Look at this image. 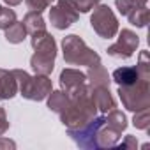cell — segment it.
Listing matches in <instances>:
<instances>
[{"label":"cell","mask_w":150,"mask_h":150,"mask_svg":"<svg viewBox=\"0 0 150 150\" xmlns=\"http://www.w3.org/2000/svg\"><path fill=\"white\" fill-rule=\"evenodd\" d=\"M97 115V106L92 97V87L88 83L69 92V104L58 115L60 122L67 129H76L90 122Z\"/></svg>","instance_id":"6da1fadb"},{"label":"cell","mask_w":150,"mask_h":150,"mask_svg":"<svg viewBox=\"0 0 150 150\" xmlns=\"http://www.w3.org/2000/svg\"><path fill=\"white\" fill-rule=\"evenodd\" d=\"M30 42L35 51L30 57V65H32L34 72L50 76L55 69V58H57V42H55L53 35L48 34L46 30H42V32L32 34Z\"/></svg>","instance_id":"7a4b0ae2"},{"label":"cell","mask_w":150,"mask_h":150,"mask_svg":"<svg viewBox=\"0 0 150 150\" xmlns=\"http://www.w3.org/2000/svg\"><path fill=\"white\" fill-rule=\"evenodd\" d=\"M16 83H18V94L23 99L28 101H44L48 97V94L53 90L51 80L46 74H35V76H30V74L23 69H14L13 71Z\"/></svg>","instance_id":"3957f363"},{"label":"cell","mask_w":150,"mask_h":150,"mask_svg":"<svg viewBox=\"0 0 150 150\" xmlns=\"http://www.w3.org/2000/svg\"><path fill=\"white\" fill-rule=\"evenodd\" d=\"M62 51H64V60L69 65L92 67L101 62V57L94 50H90L80 35H74V34L62 39Z\"/></svg>","instance_id":"277c9868"},{"label":"cell","mask_w":150,"mask_h":150,"mask_svg":"<svg viewBox=\"0 0 150 150\" xmlns=\"http://www.w3.org/2000/svg\"><path fill=\"white\" fill-rule=\"evenodd\" d=\"M118 97L124 108L132 113L150 108V78H139L132 85L118 87Z\"/></svg>","instance_id":"5b68a950"},{"label":"cell","mask_w":150,"mask_h":150,"mask_svg":"<svg viewBox=\"0 0 150 150\" xmlns=\"http://www.w3.org/2000/svg\"><path fill=\"white\" fill-rule=\"evenodd\" d=\"M90 25L94 32L103 39H111L118 32V20L111 11V7L106 4H97L94 7V13L90 16Z\"/></svg>","instance_id":"8992f818"},{"label":"cell","mask_w":150,"mask_h":150,"mask_svg":"<svg viewBox=\"0 0 150 150\" xmlns=\"http://www.w3.org/2000/svg\"><path fill=\"white\" fill-rule=\"evenodd\" d=\"M80 18V11L74 0H57V4L50 9V21L55 28L65 30Z\"/></svg>","instance_id":"52a82bcc"},{"label":"cell","mask_w":150,"mask_h":150,"mask_svg":"<svg viewBox=\"0 0 150 150\" xmlns=\"http://www.w3.org/2000/svg\"><path fill=\"white\" fill-rule=\"evenodd\" d=\"M106 122V117H94L90 122H87L85 125L81 127H76V129H67V134L72 138V141L76 143L78 146L81 148H97L96 145V138H97V132L99 129L104 125Z\"/></svg>","instance_id":"ba28073f"},{"label":"cell","mask_w":150,"mask_h":150,"mask_svg":"<svg viewBox=\"0 0 150 150\" xmlns=\"http://www.w3.org/2000/svg\"><path fill=\"white\" fill-rule=\"evenodd\" d=\"M138 44H139V37L136 35V32H132L129 28H122L120 34H118L117 42L111 44L106 51H108V55H111L115 58H124L125 60V58L132 57V53L136 51Z\"/></svg>","instance_id":"9c48e42d"},{"label":"cell","mask_w":150,"mask_h":150,"mask_svg":"<svg viewBox=\"0 0 150 150\" xmlns=\"http://www.w3.org/2000/svg\"><path fill=\"white\" fill-rule=\"evenodd\" d=\"M60 87L65 94L72 92V90H76L80 88L81 85L87 83V74L78 71V69H64L60 72Z\"/></svg>","instance_id":"30bf717a"},{"label":"cell","mask_w":150,"mask_h":150,"mask_svg":"<svg viewBox=\"0 0 150 150\" xmlns=\"http://www.w3.org/2000/svg\"><path fill=\"white\" fill-rule=\"evenodd\" d=\"M139 78H143L136 65H125V67H118L113 71L111 74V81H115L118 87H125V85H132L136 83Z\"/></svg>","instance_id":"8fae6325"},{"label":"cell","mask_w":150,"mask_h":150,"mask_svg":"<svg viewBox=\"0 0 150 150\" xmlns=\"http://www.w3.org/2000/svg\"><path fill=\"white\" fill-rule=\"evenodd\" d=\"M18 94V83L13 71L0 69V101L13 99Z\"/></svg>","instance_id":"7c38bea8"},{"label":"cell","mask_w":150,"mask_h":150,"mask_svg":"<svg viewBox=\"0 0 150 150\" xmlns=\"http://www.w3.org/2000/svg\"><path fill=\"white\" fill-rule=\"evenodd\" d=\"M92 97L99 111L108 113L110 110L117 108V103L110 92V87H92Z\"/></svg>","instance_id":"4fadbf2b"},{"label":"cell","mask_w":150,"mask_h":150,"mask_svg":"<svg viewBox=\"0 0 150 150\" xmlns=\"http://www.w3.org/2000/svg\"><path fill=\"white\" fill-rule=\"evenodd\" d=\"M85 74H87V83L90 87H110L111 76L104 69V65H101V62L88 67V72H85Z\"/></svg>","instance_id":"5bb4252c"},{"label":"cell","mask_w":150,"mask_h":150,"mask_svg":"<svg viewBox=\"0 0 150 150\" xmlns=\"http://www.w3.org/2000/svg\"><path fill=\"white\" fill-rule=\"evenodd\" d=\"M118 138H120V132L115 131L113 127H110V125L104 122V125H103V127L99 129V132H97L96 145H97V148H113V146L117 145Z\"/></svg>","instance_id":"9a60e30c"},{"label":"cell","mask_w":150,"mask_h":150,"mask_svg":"<svg viewBox=\"0 0 150 150\" xmlns=\"http://www.w3.org/2000/svg\"><path fill=\"white\" fill-rule=\"evenodd\" d=\"M23 25H25V28L30 35L46 30V23H44V18H42L41 11H28L23 18Z\"/></svg>","instance_id":"2e32d148"},{"label":"cell","mask_w":150,"mask_h":150,"mask_svg":"<svg viewBox=\"0 0 150 150\" xmlns=\"http://www.w3.org/2000/svg\"><path fill=\"white\" fill-rule=\"evenodd\" d=\"M46 99H48V108L51 111H55L57 115H60L67 108V104H69V94H65L62 88L60 90H55V92L51 90Z\"/></svg>","instance_id":"e0dca14e"},{"label":"cell","mask_w":150,"mask_h":150,"mask_svg":"<svg viewBox=\"0 0 150 150\" xmlns=\"http://www.w3.org/2000/svg\"><path fill=\"white\" fill-rule=\"evenodd\" d=\"M4 32H6V41L11 42V44H20V42H23L25 37L28 35V32H27L23 21H18V20H16L9 28H6Z\"/></svg>","instance_id":"ac0fdd59"},{"label":"cell","mask_w":150,"mask_h":150,"mask_svg":"<svg viewBox=\"0 0 150 150\" xmlns=\"http://www.w3.org/2000/svg\"><path fill=\"white\" fill-rule=\"evenodd\" d=\"M127 18H129V23H131V25H134V27H138V28H145L146 23H148V18H150V11H148L146 6L134 7V9L127 14Z\"/></svg>","instance_id":"d6986e66"},{"label":"cell","mask_w":150,"mask_h":150,"mask_svg":"<svg viewBox=\"0 0 150 150\" xmlns=\"http://www.w3.org/2000/svg\"><path fill=\"white\" fill-rule=\"evenodd\" d=\"M106 124L122 134V132L125 131V127H127V118H125V115H124L120 110H115V108H113V110H110V111H108Z\"/></svg>","instance_id":"ffe728a7"},{"label":"cell","mask_w":150,"mask_h":150,"mask_svg":"<svg viewBox=\"0 0 150 150\" xmlns=\"http://www.w3.org/2000/svg\"><path fill=\"white\" fill-rule=\"evenodd\" d=\"M132 124H134V127H136V129L148 131V127H150V108H145V110L134 111Z\"/></svg>","instance_id":"44dd1931"},{"label":"cell","mask_w":150,"mask_h":150,"mask_svg":"<svg viewBox=\"0 0 150 150\" xmlns=\"http://www.w3.org/2000/svg\"><path fill=\"white\" fill-rule=\"evenodd\" d=\"M14 21H16V13L13 9H9V7L2 6V9H0V30L9 28Z\"/></svg>","instance_id":"7402d4cb"},{"label":"cell","mask_w":150,"mask_h":150,"mask_svg":"<svg viewBox=\"0 0 150 150\" xmlns=\"http://www.w3.org/2000/svg\"><path fill=\"white\" fill-rule=\"evenodd\" d=\"M136 67H138V71H139V74L143 78H150V57H148L146 50H143L139 53V60H138Z\"/></svg>","instance_id":"603a6c76"},{"label":"cell","mask_w":150,"mask_h":150,"mask_svg":"<svg viewBox=\"0 0 150 150\" xmlns=\"http://www.w3.org/2000/svg\"><path fill=\"white\" fill-rule=\"evenodd\" d=\"M115 6H117V9H118V13L122 14V16H127L136 6H134V0H115Z\"/></svg>","instance_id":"cb8c5ba5"},{"label":"cell","mask_w":150,"mask_h":150,"mask_svg":"<svg viewBox=\"0 0 150 150\" xmlns=\"http://www.w3.org/2000/svg\"><path fill=\"white\" fill-rule=\"evenodd\" d=\"M27 2V6H28V9L30 11H44V9H48L50 6H51V2L53 0H25Z\"/></svg>","instance_id":"d4e9b609"},{"label":"cell","mask_w":150,"mask_h":150,"mask_svg":"<svg viewBox=\"0 0 150 150\" xmlns=\"http://www.w3.org/2000/svg\"><path fill=\"white\" fill-rule=\"evenodd\" d=\"M74 2H76V7H78L80 13H88L101 2V0H74Z\"/></svg>","instance_id":"484cf974"},{"label":"cell","mask_w":150,"mask_h":150,"mask_svg":"<svg viewBox=\"0 0 150 150\" xmlns=\"http://www.w3.org/2000/svg\"><path fill=\"white\" fill-rule=\"evenodd\" d=\"M7 131H9V120H7L6 110L0 106V136H4Z\"/></svg>","instance_id":"4316f807"},{"label":"cell","mask_w":150,"mask_h":150,"mask_svg":"<svg viewBox=\"0 0 150 150\" xmlns=\"http://www.w3.org/2000/svg\"><path fill=\"white\" fill-rule=\"evenodd\" d=\"M138 146V141H136V138L134 136H125V139L120 143V145H115L113 148H136Z\"/></svg>","instance_id":"83f0119b"},{"label":"cell","mask_w":150,"mask_h":150,"mask_svg":"<svg viewBox=\"0 0 150 150\" xmlns=\"http://www.w3.org/2000/svg\"><path fill=\"white\" fill-rule=\"evenodd\" d=\"M21 2H23V0H4V4L9 6V7H16V6H20Z\"/></svg>","instance_id":"f1b7e54d"},{"label":"cell","mask_w":150,"mask_h":150,"mask_svg":"<svg viewBox=\"0 0 150 150\" xmlns=\"http://www.w3.org/2000/svg\"><path fill=\"white\" fill-rule=\"evenodd\" d=\"M146 2H148V0H134V6L141 7V6H146Z\"/></svg>","instance_id":"f546056e"},{"label":"cell","mask_w":150,"mask_h":150,"mask_svg":"<svg viewBox=\"0 0 150 150\" xmlns=\"http://www.w3.org/2000/svg\"><path fill=\"white\" fill-rule=\"evenodd\" d=\"M0 9H2V6H0Z\"/></svg>","instance_id":"4dcf8cb0"}]
</instances>
